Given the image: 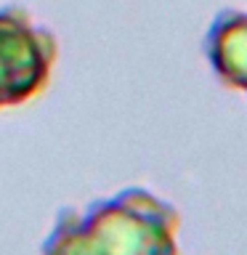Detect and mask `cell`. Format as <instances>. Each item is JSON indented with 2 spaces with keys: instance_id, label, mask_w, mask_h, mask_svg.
I'll list each match as a JSON object with an SVG mask.
<instances>
[{
  "instance_id": "cell-1",
  "label": "cell",
  "mask_w": 247,
  "mask_h": 255,
  "mask_svg": "<svg viewBox=\"0 0 247 255\" xmlns=\"http://www.w3.org/2000/svg\"><path fill=\"white\" fill-rule=\"evenodd\" d=\"M178 213L146 189L61 210L43 255H178Z\"/></svg>"
},
{
  "instance_id": "cell-3",
  "label": "cell",
  "mask_w": 247,
  "mask_h": 255,
  "mask_svg": "<svg viewBox=\"0 0 247 255\" xmlns=\"http://www.w3.org/2000/svg\"><path fill=\"white\" fill-rule=\"evenodd\" d=\"M205 53L223 83L247 93V13L221 11L205 37Z\"/></svg>"
},
{
  "instance_id": "cell-2",
  "label": "cell",
  "mask_w": 247,
  "mask_h": 255,
  "mask_svg": "<svg viewBox=\"0 0 247 255\" xmlns=\"http://www.w3.org/2000/svg\"><path fill=\"white\" fill-rule=\"evenodd\" d=\"M56 37L21 5L0 8V109L32 99L53 69Z\"/></svg>"
}]
</instances>
